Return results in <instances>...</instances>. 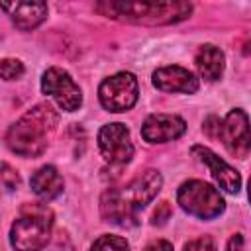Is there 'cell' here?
I'll use <instances>...</instances> for the list:
<instances>
[{
	"label": "cell",
	"instance_id": "cb8c5ba5",
	"mask_svg": "<svg viewBox=\"0 0 251 251\" xmlns=\"http://www.w3.org/2000/svg\"><path fill=\"white\" fill-rule=\"evenodd\" d=\"M249 202H251V180H249Z\"/></svg>",
	"mask_w": 251,
	"mask_h": 251
},
{
	"label": "cell",
	"instance_id": "d6986e66",
	"mask_svg": "<svg viewBox=\"0 0 251 251\" xmlns=\"http://www.w3.org/2000/svg\"><path fill=\"white\" fill-rule=\"evenodd\" d=\"M2 182H4V186H6L8 190H14V188H18V186H20V176H18V173H14V171L10 169V165H8V163H4Z\"/></svg>",
	"mask_w": 251,
	"mask_h": 251
},
{
	"label": "cell",
	"instance_id": "6da1fadb",
	"mask_svg": "<svg viewBox=\"0 0 251 251\" xmlns=\"http://www.w3.org/2000/svg\"><path fill=\"white\" fill-rule=\"evenodd\" d=\"M163 178L157 171L149 169L122 188H110L100 198V212L106 222L118 226H133L137 212L145 208L161 190Z\"/></svg>",
	"mask_w": 251,
	"mask_h": 251
},
{
	"label": "cell",
	"instance_id": "ba28073f",
	"mask_svg": "<svg viewBox=\"0 0 251 251\" xmlns=\"http://www.w3.org/2000/svg\"><path fill=\"white\" fill-rule=\"evenodd\" d=\"M98 147L104 161L110 165H126L133 157V143L129 137V129L120 122L106 124L100 129Z\"/></svg>",
	"mask_w": 251,
	"mask_h": 251
},
{
	"label": "cell",
	"instance_id": "e0dca14e",
	"mask_svg": "<svg viewBox=\"0 0 251 251\" xmlns=\"http://www.w3.org/2000/svg\"><path fill=\"white\" fill-rule=\"evenodd\" d=\"M0 73L4 80H16L24 75V65L18 59H4L0 65Z\"/></svg>",
	"mask_w": 251,
	"mask_h": 251
},
{
	"label": "cell",
	"instance_id": "3957f363",
	"mask_svg": "<svg viewBox=\"0 0 251 251\" xmlns=\"http://www.w3.org/2000/svg\"><path fill=\"white\" fill-rule=\"evenodd\" d=\"M96 12L133 24H175L186 20L192 12L188 2H98Z\"/></svg>",
	"mask_w": 251,
	"mask_h": 251
},
{
	"label": "cell",
	"instance_id": "603a6c76",
	"mask_svg": "<svg viewBox=\"0 0 251 251\" xmlns=\"http://www.w3.org/2000/svg\"><path fill=\"white\" fill-rule=\"evenodd\" d=\"M243 53H245V55H251V41H247V43H245V47H243Z\"/></svg>",
	"mask_w": 251,
	"mask_h": 251
},
{
	"label": "cell",
	"instance_id": "44dd1931",
	"mask_svg": "<svg viewBox=\"0 0 251 251\" xmlns=\"http://www.w3.org/2000/svg\"><path fill=\"white\" fill-rule=\"evenodd\" d=\"M143 251H173V245L165 239H157V241H151Z\"/></svg>",
	"mask_w": 251,
	"mask_h": 251
},
{
	"label": "cell",
	"instance_id": "9a60e30c",
	"mask_svg": "<svg viewBox=\"0 0 251 251\" xmlns=\"http://www.w3.org/2000/svg\"><path fill=\"white\" fill-rule=\"evenodd\" d=\"M12 20L16 27L27 31L37 27L47 18V4L45 2H18L12 6Z\"/></svg>",
	"mask_w": 251,
	"mask_h": 251
},
{
	"label": "cell",
	"instance_id": "277c9868",
	"mask_svg": "<svg viewBox=\"0 0 251 251\" xmlns=\"http://www.w3.org/2000/svg\"><path fill=\"white\" fill-rule=\"evenodd\" d=\"M53 214L43 204H27L12 224L10 243L16 251H41L51 235Z\"/></svg>",
	"mask_w": 251,
	"mask_h": 251
},
{
	"label": "cell",
	"instance_id": "9c48e42d",
	"mask_svg": "<svg viewBox=\"0 0 251 251\" xmlns=\"http://www.w3.org/2000/svg\"><path fill=\"white\" fill-rule=\"evenodd\" d=\"M220 139L233 157H247V153L251 151V126L243 110L235 108L224 118L220 127Z\"/></svg>",
	"mask_w": 251,
	"mask_h": 251
},
{
	"label": "cell",
	"instance_id": "7c38bea8",
	"mask_svg": "<svg viewBox=\"0 0 251 251\" xmlns=\"http://www.w3.org/2000/svg\"><path fill=\"white\" fill-rule=\"evenodd\" d=\"M153 84L163 92H184L192 94L198 90V78L178 65L161 67L153 73Z\"/></svg>",
	"mask_w": 251,
	"mask_h": 251
},
{
	"label": "cell",
	"instance_id": "2e32d148",
	"mask_svg": "<svg viewBox=\"0 0 251 251\" xmlns=\"http://www.w3.org/2000/svg\"><path fill=\"white\" fill-rule=\"evenodd\" d=\"M90 251H129V243L120 235H100Z\"/></svg>",
	"mask_w": 251,
	"mask_h": 251
},
{
	"label": "cell",
	"instance_id": "5bb4252c",
	"mask_svg": "<svg viewBox=\"0 0 251 251\" xmlns=\"http://www.w3.org/2000/svg\"><path fill=\"white\" fill-rule=\"evenodd\" d=\"M194 63H196V69H198L202 78L218 80L222 76V73H224L226 59H224V53H222L220 47H216V45H202L198 49V53H196Z\"/></svg>",
	"mask_w": 251,
	"mask_h": 251
},
{
	"label": "cell",
	"instance_id": "8fae6325",
	"mask_svg": "<svg viewBox=\"0 0 251 251\" xmlns=\"http://www.w3.org/2000/svg\"><path fill=\"white\" fill-rule=\"evenodd\" d=\"M192 151H194L196 155H200V161H202V163L208 165V169H210V173H212V178L218 182L220 188H224V190L229 192V194H237V192H239V188H241V176H239V173H237L233 167H229L226 161H222V159H220L216 153H212L208 147L196 145V147H192Z\"/></svg>",
	"mask_w": 251,
	"mask_h": 251
},
{
	"label": "cell",
	"instance_id": "ffe728a7",
	"mask_svg": "<svg viewBox=\"0 0 251 251\" xmlns=\"http://www.w3.org/2000/svg\"><path fill=\"white\" fill-rule=\"evenodd\" d=\"M169 214H171L169 202H161V204H159V208H157V210H155V214H153V224H163V222L169 218Z\"/></svg>",
	"mask_w": 251,
	"mask_h": 251
},
{
	"label": "cell",
	"instance_id": "5b68a950",
	"mask_svg": "<svg viewBox=\"0 0 251 251\" xmlns=\"http://www.w3.org/2000/svg\"><path fill=\"white\" fill-rule=\"evenodd\" d=\"M176 202L186 214L196 216L200 220H212L220 216L226 208L222 194L204 180L182 182L176 192Z\"/></svg>",
	"mask_w": 251,
	"mask_h": 251
},
{
	"label": "cell",
	"instance_id": "8992f818",
	"mask_svg": "<svg viewBox=\"0 0 251 251\" xmlns=\"http://www.w3.org/2000/svg\"><path fill=\"white\" fill-rule=\"evenodd\" d=\"M137 96H139L137 78L126 71L114 76H108L106 80H102L98 88L100 104L108 112H126L133 108V104L137 102Z\"/></svg>",
	"mask_w": 251,
	"mask_h": 251
},
{
	"label": "cell",
	"instance_id": "ac0fdd59",
	"mask_svg": "<svg viewBox=\"0 0 251 251\" xmlns=\"http://www.w3.org/2000/svg\"><path fill=\"white\" fill-rule=\"evenodd\" d=\"M182 251H218V249H216V243H214L212 237L202 235V237H198V239L188 241Z\"/></svg>",
	"mask_w": 251,
	"mask_h": 251
},
{
	"label": "cell",
	"instance_id": "4fadbf2b",
	"mask_svg": "<svg viewBox=\"0 0 251 251\" xmlns=\"http://www.w3.org/2000/svg\"><path fill=\"white\" fill-rule=\"evenodd\" d=\"M29 184H31V190L43 200H53L55 196H59L63 192V178L53 165L39 167L31 175Z\"/></svg>",
	"mask_w": 251,
	"mask_h": 251
},
{
	"label": "cell",
	"instance_id": "30bf717a",
	"mask_svg": "<svg viewBox=\"0 0 251 251\" xmlns=\"http://www.w3.org/2000/svg\"><path fill=\"white\" fill-rule=\"evenodd\" d=\"M186 131V122L173 114H151L141 126V137L149 143H167Z\"/></svg>",
	"mask_w": 251,
	"mask_h": 251
},
{
	"label": "cell",
	"instance_id": "7402d4cb",
	"mask_svg": "<svg viewBox=\"0 0 251 251\" xmlns=\"http://www.w3.org/2000/svg\"><path fill=\"white\" fill-rule=\"evenodd\" d=\"M227 251H243V237H241V233L231 235V239L227 241Z\"/></svg>",
	"mask_w": 251,
	"mask_h": 251
},
{
	"label": "cell",
	"instance_id": "52a82bcc",
	"mask_svg": "<svg viewBox=\"0 0 251 251\" xmlns=\"http://www.w3.org/2000/svg\"><path fill=\"white\" fill-rule=\"evenodd\" d=\"M41 90L49 96H53V100L67 112H75L80 108L82 104V92L78 88V84L71 78V75L67 71H63L61 67H49L43 73L41 78Z\"/></svg>",
	"mask_w": 251,
	"mask_h": 251
},
{
	"label": "cell",
	"instance_id": "7a4b0ae2",
	"mask_svg": "<svg viewBox=\"0 0 251 251\" xmlns=\"http://www.w3.org/2000/svg\"><path fill=\"white\" fill-rule=\"evenodd\" d=\"M59 122L57 112L51 104H39L27 110L6 135L8 147L22 157H37L45 151L51 133L55 131Z\"/></svg>",
	"mask_w": 251,
	"mask_h": 251
}]
</instances>
